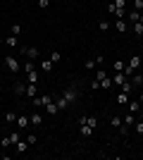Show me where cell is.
<instances>
[{
	"mask_svg": "<svg viewBox=\"0 0 143 160\" xmlns=\"http://www.w3.org/2000/svg\"><path fill=\"white\" fill-rule=\"evenodd\" d=\"M86 69H88V72H95V69H98V62H95V58H91V60H86Z\"/></svg>",
	"mask_w": 143,
	"mask_h": 160,
	"instance_id": "obj_20",
	"label": "cell"
},
{
	"mask_svg": "<svg viewBox=\"0 0 143 160\" xmlns=\"http://www.w3.org/2000/svg\"><path fill=\"white\" fill-rule=\"evenodd\" d=\"M141 86H143V84H141Z\"/></svg>",
	"mask_w": 143,
	"mask_h": 160,
	"instance_id": "obj_44",
	"label": "cell"
},
{
	"mask_svg": "<svg viewBox=\"0 0 143 160\" xmlns=\"http://www.w3.org/2000/svg\"><path fill=\"white\" fill-rule=\"evenodd\" d=\"M117 103H119V105H126V103H129V93H124V91H122V93L117 96Z\"/></svg>",
	"mask_w": 143,
	"mask_h": 160,
	"instance_id": "obj_24",
	"label": "cell"
},
{
	"mask_svg": "<svg viewBox=\"0 0 143 160\" xmlns=\"http://www.w3.org/2000/svg\"><path fill=\"white\" fill-rule=\"evenodd\" d=\"M134 33H136V36H143V22H134Z\"/></svg>",
	"mask_w": 143,
	"mask_h": 160,
	"instance_id": "obj_27",
	"label": "cell"
},
{
	"mask_svg": "<svg viewBox=\"0 0 143 160\" xmlns=\"http://www.w3.org/2000/svg\"><path fill=\"white\" fill-rule=\"evenodd\" d=\"M124 81H126V74H124V72H115V74H112V84H117V86H122Z\"/></svg>",
	"mask_w": 143,
	"mask_h": 160,
	"instance_id": "obj_5",
	"label": "cell"
},
{
	"mask_svg": "<svg viewBox=\"0 0 143 160\" xmlns=\"http://www.w3.org/2000/svg\"><path fill=\"white\" fill-rule=\"evenodd\" d=\"M5 67H7L12 74H17V72L21 69V67H19V60H17L14 55H5Z\"/></svg>",
	"mask_w": 143,
	"mask_h": 160,
	"instance_id": "obj_2",
	"label": "cell"
},
{
	"mask_svg": "<svg viewBox=\"0 0 143 160\" xmlns=\"http://www.w3.org/2000/svg\"><path fill=\"white\" fill-rule=\"evenodd\" d=\"M115 29H117L119 33H124V31H126V22H124V19H117V22H115Z\"/></svg>",
	"mask_w": 143,
	"mask_h": 160,
	"instance_id": "obj_23",
	"label": "cell"
},
{
	"mask_svg": "<svg viewBox=\"0 0 143 160\" xmlns=\"http://www.w3.org/2000/svg\"><path fill=\"white\" fill-rule=\"evenodd\" d=\"M110 124H112L115 129H119V132H122V127H124V124H122V117H119V115H112V117H110Z\"/></svg>",
	"mask_w": 143,
	"mask_h": 160,
	"instance_id": "obj_7",
	"label": "cell"
},
{
	"mask_svg": "<svg viewBox=\"0 0 143 160\" xmlns=\"http://www.w3.org/2000/svg\"><path fill=\"white\" fill-rule=\"evenodd\" d=\"M7 136H10V143H12V146L17 143V141H21V132H10Z\"/></svg>",
	"mask_w": 143,
	"mask_h": 160,
	"instance_id": "obj_19",
	"label": "cell"
},
{
	"mask_svg": "<svg viewBox=\"0 0 143 160\" xmlns=\"http://www.w3.org/2000/svg\"><path fill=\"white\" fill-rule=\"evenodd\" d=\"M83 124H88L91 129H95L98 127V117H95V115H86V122H83Z\"/></svg>",
	"mask_w": 143,
	"mask_h": 160,
	"instance_id": "obj_14",
	"label": "cell"
},
{
	"mask_svg": "<svg viewBox=\"0 0 143 160\" xmlns=\"http://www.w3.org/2000/svg\"><path fill=\"white\" fill-rule=\"evenodd\" d=\"M45 112H48V115H57V112H60V108H57V103H53V100H50V103L45 105Z\"/></svg>",
	"mask_w": 143,
	"mask_h": 160,
	"instance_id": "obj_13",
	"label": "cell"
},
{
	"mask_svg": "<svg viewBox=\"0 0 143 160\" xmlns=\"http://www.w3.org/2000/svg\"><path fill=\"white\" fill-rule=\"evenodd\" d=\"M26 141H29V146H34L36 141H38V136L36 134H26Z\"/></svg>",
	"mask_w": 143,
	"mask_h": 160,
	"instance_id": "obj_32",
	"label": "cell"
},
{
	"mask_svg": "<svg viewBox=\"0 0 143 160\" xmlns=\"http://www.w3.org/2000/svg\"><path fill=\"white\" fill-rule=\"evenodd\" d=\"M12 33H14V36H19V33H21V24H12Z\"/></svg>",
	"mask_w": 143,
	"mask_h": 160,
	"instance_id": "obj_37",
	"label": "cell"
},
{
	"mask_svg": "<svg viewBox=\"0 0 143 160\" xmlns=\"http://www.w3.org/2000/svg\"><path fill=\"white\" fill-rule=\"evenodd\" d=\"M124 67H126L124 60H115V62H112V72H124Z\"/></svg>",
	"mask_w": 143,
	"mask_h": 160,
	"instance_id": "obj_15",
	"label": "cell"
},
{
	"mask_svg": "<svg viewBox=\"0 0 143 160\" xmlns=\"http://www.w3.org/2000/svg\"><path fill=\"white\" fill-rule=\"evenodd\" d=\"M62 96H64V100H67V103H74V100H76V88H67Z\"/></svg>",
	"mask_w": 143,
	"mask_h": 160,
	"instance_id": "obj_6",
	"label": "cell"
},
{
	"mask_svg": "<svg viewBox=\"0 0 143 160\" xmlns=\"http://www.w3.org/2000/svg\"><path fill=\"white\" fill-rule=\"evenodd\" d=\"M26 86H29V84H24V81H14L12 91H14L17 96H26Z\"/></svg>",
	"mask_w": 143,
	"mask_h": 160,
	"instance_id": "obj_4",
	"label": "cell"
},
{
	"mask_svg": "<svg viewBox=\"0 0 143 160\" xmlns=\"http://www.w3.org/2000/svg\"><path fill=\"white\" fill-rule=\"evenodd\" d=\"M14 148H17V153H26V151H29V141H17Z\"/></svg>",
	"mask_w": 143,
	"mask_h": 160,
	"instance_id": "obj_12",
	"label": "cell"
},
{
	"mask_svg": "<svg viewBox=\"0 0 143 160\" xmlns=\"http://www.w3.org/2000/svg\"><path fill=\"white\" fill-rule=\"evenodd\" d=\"M115 7L117 10H126V0H115Z\"/></svg>",
	"mask_w": 143,
	"mask_h": 160,
	"instance_id": "obj_34",
	"label": "cell"
},
{
	"mask_svg": "<svg viewBox=\"0 0 143 160\" xmlns=\"http://www.w3.org/2000/svg\"><path fill=\"white\" fill-rule=\"evenodd\" d=\"M105 77H107V72H105V69H102V65H100V67L93 72V79H95V81H102Z\"/></svg>",
	"mask_w": 143,
	"mask_h": 160,
	"instance_id": "obj_9",
	"label": "cell"
},
{
	"mask_svg": "<svg viewBox=\"0 0 143 160\" xmlns=\"http://www.w3.org/2000/svg\"><path fill=\"white\" fill-rule=\"evenodd\" d=\"M98 29H100V31H107V29H110V24H107L105 19H100V22H98Z\"/></svg>",
	"mask_w": 143,
	"mask_h": 160,
	"instance_id": "obj_35",
	"label": "cell"
},
{
	"mask_svg": "<svg viewBox=\"0 0 143 160\" xmlns=\"http://www.w3.org/2000/svg\"><path fill=\"white\" fill-rule=\"evenodd\" d=\"M131 84H134V86H141V84H143V74H134V77H131Z\"/></svg>",
	"mask_w": 143,
	"mask_h": 160,
	"instance_id": "obj_25",
	"label": "cell"
},
{
	"mask_svg": "<svg viewBox=\"0 0 143 160\" xmlns=\"http://www.w3.org/2000/svg\"><path fill=\"white\" fill-rule=\"evenodd\" d=\"M55 103H57V108H60V110H64V108H67V105H69L67 100H64V96H60V98L55 100Z\"/></svg>",
	"mask_w": 143,
	"mask_h": 160,
	"instance_id": "obj_29",
	"label": "cell"
},
{
	"mask_svg": "<svg viewBox=\"0 0 143 160\" xmlns=\"http://www.w3.org/2000/svg\"><path fill=\"white\" fill-rule=\"evenodd\" d=\"M29 120H31V124H34V127H41V124H43V115L34 112V115H29Z\"/></svg>",
	"mask_w": 143,
	"mask_h": 160,
	"instance_id": "obj_8",
	"label": "cell"
},
{
	"mask_svg": "<svg viewBox=\"0 0 143 160\" xmlns=\"http://www.w3.org/2000/svg\"><path fill=\"white\" fill-rule=\"evenodd\" d=\"M91 88H93V91H98V88H100V81L93 79V81H91Z\"/></svg>",
	"mask_w": 143,
	"mask_h": 160,
	"instance_id": "obj_40",
	"label": "cell"
},
{
	"mask_svg": "<svg viewBox=\"0 0 143 160\" xmlns=\"http://www.w3.org/2000/svg\"><path fill=\"white\" fill-rule=\"evenodd\" d=\"M50 60H53V62H60V60H62V53H60V50H53V55H50Z\"/></svg>",
	"mask_w": 143,
	"mask_h": 160,
	"instance_id": "obj_31",
	"label": "cell"
},
{
	"mask_svg": "<svg viewBox=\"0 0 143 160\" xmlns=\"http://www.w3.org/2000/svg\"><path fill=\"white\" fill-rule=\"evenodd\" d=\"M134 132H136V134H143V120H136V124H134Z\"/></svg>",
	"mask_w": 143,
	"mask_h": 160,
	"instance_id": "obj_30",
	"label": "cell"
},
{
	"mask_svg": "<svg viewBox=\"0 0 143 160\" xmlns=\"http://www.w3.org/2000/svg\"><path fill=\"white\" fill-rule=\"evenodd\" d=\"M17 43H19V38H17L14 33H12V36H7V38H5V46H7V48H14V46H17Z\"/></svg>",
	"mask_w": 143,
	"mask_h": 160,
	"instance_id": "obj_17",
	"label": "cell"
},
{
	"mask_svg": "<svg viewBox=\"0 0 143 160\" xmlns=\"http://www.w3.org/2000/svg\"><path fill=\"white\" fill-rule=\"evenodd\" d=\"M141 103H138V100H129V112H134V115H138L141 112Z\"/></svg>",
	"mask_w": 143,
	"mask_h": 160,
	"instance_id": "obj_11",
	"label": "cell"
},
{
	"mask_svg": "<svg viewBox=\"0 0 143 160\" xmlns=\"http://www.w3.org/2000/svg\"><path fill=\"white\" fill-rule=\"evenodd\" d=\"M138 103H141V105H143V93H141V96H138Z\"/></svg>",
	"mask_w": 143,
	"mask_h": 160,
	"instance_id": "obj_41",
	"label": "cell"
},
{
	"mask_svg": "<svg viewBox=\"0 0 143 160\" xmlns=\"http://www.w3.org/2000/svg\"><path fill=\"white\" fill-rule=\"evenodd\" d=\"M95 62H98V67L105 65V55H95Z\"/></svg>",
	"mask_w": 143,
	"mask_h": 160,
	"instance_id": "obj_38",
	"label": "cell"
},
{
	"mask_svg": "<svg viewBox=\"0 0 143 160\" xmlns=\"http://www.w3.org/2000/svg\"><path fill=\"white\" fill-rule=\"evenodd\" d=\"M7 146H12V143H10V136H2V139H0V148H7Z\"/></svg>",
	"mask_w": 143,
	"mask_h": 160,
	"instance_id": "obj_33",
	"label": "cell"
},
{
	"mask_svg": "<svg viewBox=\"0 0 143 160\" xmlns=\"http://www.w3.org/2000/svg\"><path fill=\"white\" fill-rule=\"evenodd\" d=\"M17 122V112H5V124H12Z\"/></svg>",
	"mask_w": 143,
	"mask_h": 160,
	"instance_id": "obj_26",
	"label": "cell"
},
{
	"mask_svg": "<svg viewBox=\"0 0 143 160\" xmlns=\"http://www.w3.org/2000/svg\"><path fill=\"white\" fill-rule=\"evenodd\" d=\"M26 96L29 98H36V96H38V84H29L26 86Z\"/></svg>",
	"mask_w": 143,
	"mask_h": 160,
	"instance_id": "obj_10",
	"label": "cell"
},
{
	"mask_svg": "<svg viewBox=\"0 0 143 160\" xmlns=\"http://www.w3.org/2000/svg\"><path fill=\"white\" fill-rule=\"evenodd\" d=\"M24 55H29V60H36V58L41 55V50H38V48H26V53H24Z\"/></svg>",
	"mask_w": 143,
	"mask_h": 160,
	"instance_id": "obj_16",
	"label": "cell"
},
{
	"mask_svg": "<svg viewBox=\"0 0 143 160\" xmlns=\"http://www.w3.org/2000/svg\"><path fill=\"white\" fill-rule=\"evenodd\" d=\"M0 41H5V38H2V33H0Z\"/></svg>",
	"mask_w": 143,
	"mask_h": 160,
	"instance_id": "obj_43",
	"label": "cell"
},
{
	"mask_svg": "<svg viewBox=\"0 0 143 160\" xmlns=\"http://www.w3.org/2000/svg\"><path fill=\"white\" fill-rule=\"evenodd\" d=\"M138 69H141V58H138V55L129 58V62H126V67H124V74H126V77L131 79V77H134Z\"/></svg>",
	"mask_w": 143,
	"mask_h": 160,
	"instance_id": "obj_1",
	"label": "cell"
},
{
	"mask_svg": "<svg viewBox=\"0 0 143 160\" xmlns=\"http://www.w3.org/2000/svg\"><path fill=\"white\" fill-rule=\"evenodd\" d=\"M100 88H112V77H105L100 81Z\"/></svg>",
	"mask_w": 143,
	"mask_h": 160,
	"instance_id": "obj_28",
	"label": "cell"
},
{
	"mask_svg": "<svg viewBox=\"0 0 143 160\" xmlns=\"http://www.w3.org/2000/svg\"><path fill=\"white\" fill-rule=\"evenodd\" d=\"M79 134H81V136H91V134H93V129H91L88 124H79Z\"/></svg>",
	"mask_w": 143,
	"mask_h": 160,
	"instance_id": "obj_18",
	"label": "cell"
},
{
	"mask_svg": "<svg viewBox=\"0 0 143 160\" xmlns=\"http://www.w3.org/2000/svg\"><path fill=\"white\" fill-rule=\"evenodd\" d=\"M53 65H55L53 60H43L41 62V69H43V72H53Z\"/></svg>",
	"mask_w": 143,
	"mask_h": 160,
	"instance_id": "obj_22",
	"label": "cell"
},
{
	"mask_svg": "<svg viewBox=\"0 0 143 160\" xmlns=\"http://www.w3.org/2000/svg\"><path fill=\"white\" fill-rule=\"evenodd\" d=\"M134 10H138V12H143V0H134Z\"/></svg>",
	"mask_w": 143,
	"mask_h": 160,
	"instance_id": "obj_36",
	"label": "cell"
},
{
	"mask_svg": "<svg viewBox=\"0 0 143 160\" xmlns=\"http://www.w3.org/2000/svg\"><path fill=\"white\" fill-rule=\"evenodd\" d=\"M31 124V120H29V115H17V129L19 132H24V129Z\"/></svg>",
	"mask_w": 143,
	"mask_h": 160,
	"instance_id": "obj_3",
	"label": "cell"
},
{
	"mask_svg": "<svg viewBox=\"0 0 143 160\" xmlns=\"http://www.w3.org/2000/svg\"><path fill=\"white\" fill-rule=\"evenodd\" d=\"M122 91H124V93H129V96H131V91H134V84H131V79H126V81L122 84Z\"/></svg>",
	"mask_w": 143,
	"mask_h": 160,
	"instance_id": "obj_21",
	"label": "cell"
},
{
	"mask_svg": "<svg viewBox=\"0 0 143 160\" xmlns=\"http://www.w3.org/2000/svg\"><path fill=\"white\" fill-rule=\"evenodd\" d=\"M48 5H50V0H38V7H41V10H45Z\"/></svg>",
	"mask_w": 143,
	"mask_h": 160,
	"instance_id": "obj_39",
	"label": "cell"
},
{
	"mask_svg": "<svg viewBox=\"0 0 143 160\" xmlns=\"http://www.w3.org/2000/svg\"><path fill=\"white\" fill-rule=\"evenodd\" d=\"M138 120H143V110H141V112H138Z\"/></svg>",
	"mask_w": 143,
	"mask_h": 160,
	"instance_id": "obj_42",
	"label": "cell"
}]
</instances>
